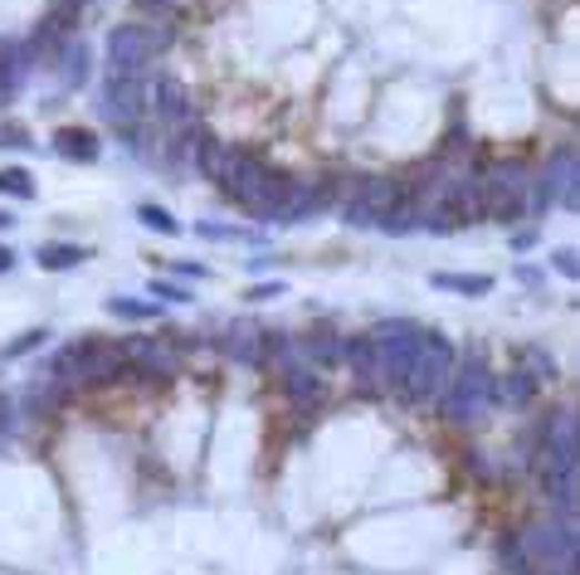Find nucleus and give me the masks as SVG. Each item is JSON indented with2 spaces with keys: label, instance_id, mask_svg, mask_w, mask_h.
Listing matches in <instances>:
<instances>
[{
  "label": "nucleus",
  "instance_id": "f257e3e1",
  "mask_svg": "<svg viewBox=\"0 0 580 575\" xmlns=\"http://www.w3.org/2000/svg\"><path fill=\"white\" fill-rule=\"evenodd\" d=\"M215 186H225V195H230L234 205H244V211H254V215H264V219H278L283 195H288L293 181L278 176V171H268L264 162H254V156L230 152Z\"/></svg>",
  "mask_w": 580,
  "mask_h": 575
},
{
  "label": "nucleus",
  "instance_id": "f03ea898",
  "mask_svg": "<svg viewBox=\"0 0 580 575\" xmlns=\"http://www.w3.org/2000/svg\"><path fill=\"white\" fill-rule=\"evenodd\" d=\"M454 341L439 337V332H425L415 347L410 366H405L400 386H395V396H400V405H429V400H439V390L449 386L454 376Z\"/></svg>",
  "mask_w": 580,
  "mask_h": 575
},
{
  "label": "nucleus",
  "instance_id": "7ed1b4c3",
  "mask_svg": "<svg viewBox=\"0 0 580 575\" xmlns=\"http://www.w3.org/2000/svg\"><path fill=\"white\" fill-rule=\"evenodd\" d=\"M492 405V371L484 361H464L454 366L449 386L439 390V414L454 424H474L478 414Z\"/></svg>",
  "mask_w": 580,
  "mask_h": 575
},
{
  "label": "nucleus",
  "instance_id": "20e7f679",
  "mask_svg": "<svg viewBox=\"0 0 580 575\" xmlns=\"http://www.w3.org/2000/svg\"><path fill=\"white\" fill-rule=\"evenodd\" d=\"M366 337H372V347H376L380 381L395 390L400 386V376H405V366H410V357H415L419 337H425V327L419 322H380L376 332H366Z\"/></svg>",
  "mask_w": 580,
  "mask_h": 575
},
{
  "label": "nucleus",
  "instance_id": "39448f33",
  "mask_svg": "<svg viewBox=\"0 0 580 575\" xmlns=\"http://www.w3.org/2000/svg\"><path fill=\"white\" fill-rule=\"evenodd\" d=\"M152 54H156V34L146 24H118L108 34V73H118V79H142Z\"/></svg>",
  "mask_w": 580,
  "mask_h": 575
},
{
  "label": "nucleus",
  "instance_id": "423d86ee",
  "mask_svg": "<svg viewBox=\"0 0 580 575\" xmlns=\"http://www.w3.org/2000/svg\"><path fill=\"white\" fill-rule=\"evenodd\" d=\"M478 201H484V215L492 219H517L527 211V176L522 166H492L478 186Z\"/></svg>",
  "mask_w": 580,
  "mask_h": 575
},
{
  "label": "nucleus",
  "instance_id": "0eeeda50",
  "mask_svg": "<svg viewBox=\"0 0 580 575\" xmlns=\"http://www.w3.org/2000/svg\"><path fill=\"white\" fill-rule=\"evenodd\" d=\"M537 205H561L566 215L580 211V171H576L571 146H561V152L551 156L547 176H541V191H537Z\"/></svg>",
  "mask_w": 580,
  "mask_h": 575
},
{
  "label": "nucleus",
  "instance_id": "6e6552de",
  "mask_svg": "<svg viewBox=\"0 0 580 575\" xmlns=\"http://www.w3.org/2000/svg\"><path fill=\"white\" fill-rule=\"evenodd\" d=\"M576 469V410H561L547 424V444H541V473H566Z\"/></svg>",
  "mask_w": 580,
  "mask_h": 575
},
{
  "label": "nucleus",
  "instance_id": "1a4fd4ad",
  "mask_svg": "<svg viewBox=\"0 0 580 575\" xmlns=\"http://www.w3.org/2000/svg\"><path fill=\"white\" fill-rule=\"evenodd\" d=\"M142 79H118V73H108V93L98 97V107H103L108 122H118L122 132H128V122L142 117Z\"/></svg>",
  "mask_w": 580,
  "mask_h": 575
},
{
  "label": "nucleus",
  "instance_id": "9d476101",
  "mask_svg": "<svg viewBox=\"0 0 580 575\" xmlns=\"http://www.w3.org/2000/svg\"><path fill=\"white\" fill-rule=\"evenodd\" d=\"M122 361L128 366H138L142 376H152V381H171L176 376V357L166 351V341H152V337H132V341H122Z\"/></svg>",
  "mask_w": 580,
  "mask_h": 575
},
{
  "label": "nucleus",
  "instance_id": "9b49d317",
  "mask_svg": "<svg viewBox=\"0 0 580 575\" xmlns=\"http://www.w3.org/2000/svg\"><path fill=\"white\" fill-rule=\"evenodd\" d=\"M73 371L89 386H108L128 371V361H122V351L108 347V341H79V366H73Z\"/></svg>",
  "mask_w": 580,
  "mask_h": 575
},
{
  "label": "nucleus",
  "instance_id": "f8f14e48",
  "mask_svg": "<svg viewBox=\"0 0 580 575\" xmlns=\"http://www.w3.org/2000/svg\"><path fill=\"white\" fill-rule=\"evenodd\" d=\"M220 347H225V357L234 366H258L264 361V327L258 322H234L225 337H220Z\"/></svg>",
  "mask_w": 580,
  "mask_h": 575
},
{
  "label": "nucleus",
  "instance_id": "ddd939ff",
  "mask_svg": "<svg viewBox=\"0 0 580 575\" xmlns=\"http://www.w3.org/2000/svg\"><path fill=\"white\" fill-rule=\"evenodd\" d=\"M342 361L356 371V381H362L366 396H376V390H386V381H380V361H376V347H372V337H356L342 347Z\"/></svg>",
  "mask_w": 580,
  "mask_h": 575
},
{
  "label": "nucleus",
  "instance_id": "4468645a",
  "mask_svg": "<svg viewBox=\"0 0 580 575\" xmlns=\"http://www.w3.org/2000/svg\"><path fill=\"white\" fill-rule=\"evenodd\" d=\"M283 390L293 405H323V371H313L307 361L283 366Z\"/></svg>",
  "mask_w": 580,
  "mask_h": 575
},
{
  "label": "nucleus",
  "instance_id": "2eb2a0df",
  "mask_svg": "<svg viewBox=\"0 0 580 575\" xmlns=\"http://www.w3.org/2000/svg\"><path fill=\"white\" fill-rule=\"evenodd\" d=\"M537 381L522 371V366H512V376L508 381H492V405H508V410H527L532 405V396H537Z\"/></svg>",
  "mask_w": 580,
  "mask_h": 575
},
{
  "label": "nucleus",
  "instance_id": "dca6fc26",
  "mask_svg": "<svg viewBox=\"0 0 580 575\" xmlns=\"http://www.w3.org/2000/svg\"><path fill=\"white\" fill-rule=\"evenodd\" d=\"M152 103H156V117L166 122V127H181L191 113V103H186V89H181L176 79H156V89H152Z\"/></svg>",
  "mask_w": 580,
  "mask_h": 575
},
{
  "label": "nucleus",
  "instance_id": "f3484780",
  "mask_svg": "<svg viewBox=\"0 0 580 575\" xmlns=\"http://www.w3.org/2000/svg\"><path fill=\"white\" fill-rule=\"evenodd\" d=\"M54 152L64 156V162H98V152H103V146H98V137L93 132H83V127H64V132H54Z\"/></svg>",
  "mask_w": 580,
  "mask_h": 575
},
{
  "label": "nucleus",
  "instance_id": "a211bd4d",
  "mask_svg": "<svg viewBox=\"0 0 580 575\" xmlns=\"http://www.w3.org/2000/svg\"><path fill=\"white\" fill-rule=\"evenodd\" d=\"M83 259H89L83 244H40V249H34V264H40L44 274H69V268H79Z\"/></svg>",
  "mask_w": 580,
  "mask_h": 575
},
{
  "label": "nucleus",
  "instance_id": "6ab92c4d",
  "mask_svg": "<svg viewBox=\"0 0 580 575\" xmlns=\"http://www.w3.org/2000/svg\"><path fill=\"white\" fill-rule=\"evenodd\" d=\"M303 351H307V366H337L342 361V337L337 332H327V327H317V332H307L303 337Z\"/></svg>",
  "mask_w": 580,
  "mask_h": 575
},
{
  "label": "nucleus",
  "instance_id": "aec40b11",
  "mask_svg": "<svg viewBox=\"0 0 580 575\" xmlns=\"http://www.w3.org/2000/svg\"><path fill=\"white\" fill-rule=\"evenodd\" d=\"M429 288H449L459 298H484V292H492V274H429Z\"/></svg>",
  "mask_w": 580,
  "mask_h": 575
},
{
  "label": "nucleus",
  "instance_id": "412c9836",
  "mask_svg": "<svg viewBox=\"0 0 580 575\" xmlns=\"http://www.w3.org/2000/svg\"><path fill=\"white\" fill-rule=\"evenodd\" d=\"M59 69H64V83L69 89H83V79H89V49L83 44H64L59 54H49Z\"/></svg>",
  "mask_w": 580,
  "mask_h": 575
},
{
  "label": "nucleus",
  "instance_id": "4be33fe9",
  "mask_svg": "<svg viewBox=\"0 0 580 575\" xmlns=\"http://www.w3.org/2000/svg\"><path fill=\"white\" fill-rule=\"evenodd\" d=\"M225 156H230V146H220L215 137H201V142H195V166H201V176H210V181H220V171H225Z\"/></svg>",
  "mask_w": 580,
  "mask_h": 575
},
{
  "label": "nucleus",
  "instance_id": "5701e85b",
  "mask_svg": "<svg viewBox=\"0 0 580 575\" xmlns=\"http://www.w3.org/2000/svg\"><path fill=\"white\" fill-rule=\"evenodd\" d=\"M517 361H522V371L532 376L537 386L557 381V361H551V357H547V351H541V347H522V351H517Z\"/></svg>",
  "mask_w": 580,
  "mask_h": 575
},
{
  "label": "nucleus",
  "instance_id": "b1692460",
  "mask_svg": "<svg viewBox=\"0 0 580 575\" xmlns=\"http://www.w3.org/2000/svg\"><path fill=\"white\" fill-rule=\"evenodd\" d=\"M0 195H16V201H34V176L24 166L0 171Z\"/></svg>",
  "mask_w": 580,
  "mask_h": 575
},
{
  "label": "nucleus",
  "instance_id": "393cba45",
  "mask_svg": "<svg viewBox=\"0 0 580 575\" xmlns=\"http://www.w3.org/2000/svg\"><path fill=\"white\" fill-rule=\"evenodd\" d=\"M498 561H502V571H512V575H527V571H532V561H527V546H522V536H502V546H498Z\"/></svg>",
  "mask_w": 580,
  "mask_h": 575
},
{
  "label": "nucleus",
  "instance_id": "a878e982",
  "mask_svg": "<svg viewBox=\"0 0 580 575\" xmlns=\"http://www.w3.org/2000/svg\"><path fill=\"white\" fill-rule=\"evenodd\" d=\"M108 312H113V317H128V322H146V317H156V302H142V298H108Z\"/></svg>",
  "mask_w": 580,
  "mask_h": 575
},
{
  "label": "nucleus",
  "instance_id": "bb28decb",
  "mask_svg": "<svg viewBox=\"0 0 580 575\" xmlns=\"http://www.w3.org/2000/svg\"><path fill=\"white\" fill-rule=\"evenodd\" d=\"M138 219L146 229H156V235H181V225H176V215H166L162 205H142L138 211Z\"/></svg>",
  "mask_w": 580,
  "mask_h": 575
},
{
  "label": "nucleus",
  "instance_id": "cd10ccee",
  "mask_svg": "<svg viewBox=\"0 0 580 575\" xmlns=\"http://www.w3.org/2000/svg\"><path fill=\"white\" fill-rule=\"evenodd\" d=\"M146 292H152L156 302H181V308H186V302L195 298L191 288H181V284H171V278H152V284H146Z\"/></svg>",
  "mask_w": 580,
  "mask_h": 575
},
{
  "label": "nucleus",
  "instance_id": "c85d7f7f",
  "mask_svg": "<svg viewBox=\"0 0 580 575\" xmlns=\"http://www.w3.org/2000/svg\"><path fill=\"white\" fill-rule=\"evenodd\" d=\"M40 341H49V332H44V327H34V332H24V337L10 341V347L0 351V361H16V357H24V351H34V347H40Z\"/></svg>",
  "mask_w": 580,
  "mask_h": 575
},
{
  "label": "nucleus",
  "instance_id": "c756f323",
  "mask_svg": "<svg viewBox=\"0 0 580 575\" xmlns=\"http://www.w3.org/2000/svg\"><path fill=\"white\" fill-rule=\"evenodd\" d=\"M0 146H16V152H30L34 137L24 127H0Z\"/></svg>",
  "mask_w": 580,
  "mask_h": 575
},
{
  "label": "nucleus",
  "instance_id": "7c9ffc66",
  "mask_svg": "<svg viewBox=\"0 0 580 575\" xmlns=\"http://www.w3.org/2000/svg\"><path fill=\"white\" fill-rule=\"evenodd\" d=\"M201 239H244V229H234V225H205L201 219V229H195Z\"/></svg>",
  "mask_w": 580,
  "mask_h": 575
},
{
  "label": "nucleus",
  "instance_id": "2f4dec72",
  "mask_svg": "<svg viewBox=\"0 0 580 575\" xmlns=\"http://www.w3.org/2000/svg\"><path fill=\"white\" fill-rule=\"evenodd\" d=\"M278 292H283V284H278V278H268V284L250 288V302H268V298H278Z\"/></svg>",
  "mask_w": 580,
  "mask_h": 575
},
{
  "label": "nucleus",
  "instance_id": "473e14b6",
  "mask_svg": "<svg viewBox=\"0 0 580 575\" xmlns=\"http://www.w3.org/2000/svg\"><path fill=\"white\" fill-rule=\"evenodd\" d=\"M557 268H561L566 278H576V274H580V268H576V254H571V249H561V254H557Z\"/></svg>",
  "mask_w": 580,
  "mask_h": 575
},
{
  "label": "nucleus",
  "instance_id": "72a5a7b5",
  "mask_svg": "<svg viewBox=\"0 0 580 575\" xmlns=\"http://www.w3.org/2000/svg\"><path fill=\"white\" fill-rule=\"evenodd\" d=\"M171 268H176V274H186V278H205L201 264H171Z\"/></svg>",
  "mask_w": 580,
  "mask_h": 575
},
{
  "label": "nucleus",
  "instance_id": "f704fd0d",
  "mask_svg": "<svg viewBox=\"0 0 580 575\" xmlns=\"http://www.w3.org/2000/svg\"><path fill=\"white\" fill-rule=\"evenodd\" d=\"M10 268H16V254H10L6 244H0V274H10Z\"/></svg>",
  "mask_w": 580,
  "mask_h": 575
},
{
  "label": "nucleus",
  "instance_id": "c9c22d12",
  "mask_svg": "<svg viewBox=\"0 0 580 575\" xmlns=\"http://www.w3.org/2000/svg\"><path fill=\"white\" fill-rule=\"evenodd\" d=\"M142 10H166V6H176V0H138Z\"/></svg>",
  "mask_w": 580,
  "mask_h": 575
},
{
  "label": "nucleus",
  "instance_id": "e433bc0d",
  "mask_svg": "<svg viewBox=\"0 0 580 575\" xmlns=\"http://www.w3.org/2000/svg\"><path fill=\"white\" fill-rule=\"evenodd\" d=\"M6 424H10V400L0 396V430H6Z\"/></svg>",
  "mask_w": 580,
  "mask_h": 575
},
{
  "label": "nucleus",
  "instance_id": "4c0bfd02",
  "mask_svg": "<svg viewBox=\"0 0 580 575\" xmlns=\"http://www.w3.org/2000/svg\"><path fill=\"white\" fill-rule=\"evenodd\" d=\"M6 225H16V215H10V211H0V229H6Z\"/></svg>",
  "mask_w": 580,
  "mask_h": 575
},
{
  "label": "nucleus",
  "instance_id": "58836bf2",
  "mask_svg": "<svg viewBox=\"0 0 580 575\" xmlns=\"http://www.w3.org/2000/svg\"><path fill=\"white\" fill-rule=\"evenodd\" d=\"M79 6H89V0H79Z\"/></svg>",
  "mask_w": 580,
  "mask_h": 575
}]
</instances>
